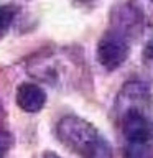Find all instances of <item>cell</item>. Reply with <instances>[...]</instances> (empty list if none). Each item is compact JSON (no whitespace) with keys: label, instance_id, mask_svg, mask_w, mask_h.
Listing matches in <instances>:
<instances>
[{"label":"cell","instance_id":"5b68a950","mask_svg":"<svg viewBox=\"0 0 153 158\" xmlns=\"http://www.w3.org/2000/svg\"><path fill=\"white\" fill-rule=\"evenodd\" d=\"M15 15H17V7H13V5H0V35L12 25Z\"/></svg>","mask_w":153,"mask_h":158},{"label":"cell","instance_id":"ba28073f","mask_svg":"<svg viewBox=\"0 0 153 158\" xmlns=\"http://www.w3.org/2000/svg\"><path fill=\"white\" fill-rule=\"evenodd\" d=\"M43 158H59L58 155H54V153H46V155H44Z\"/></svg>","mask_w":153,"mask_h":158},{"label":"cell","instance_id":"52a82bcc","mask_svg":"<svg viewBox=\"0 0 153 158\" xmlns=\"http://www.w3.org/2000/svg\"><path fill=\"white\" fill-rule=\"evenodd\" d=\"M145 56L150 59V61H153V40H150V41L147 43V46H145Z\"/></svg>","mask_w":153,"mask_h":158},{"label":"cell","instance_id":"8992f818","mask_svg":"<svg viewBox=\"0 0 153 158\" xmlns=\"http://www.w3.org/2000/svg\"><path fill=\"white\" fill-rule=\"evenodd\" d=\"M10 145H12V137L7 132H0V158L5 156V153L8 152Z\"/></svg>","mask_w":153,"mask_h":158},{"label":"cell","instance_id":"6da1fadb","mask_svg":"<svg viewBox=\"0 0 153 158\" xmlns=\"http://www.w3.org/2000/svg\"><path fill=\"white\" fill-rule=\"evenodd\" d=\"M58 137L81 158H112V148L89 122L79 117H64L58 123Z\"/></svg>","mask_w":153,"mask_h":158},{"label":"cell","instance_id":"277c9868","mask_svg":"<svg viewBox=\"0 0 153 158\" xmlns=\"http://www.w3.org/2000/svg\"><path fill=\"white\" fill-rule=\"evenodd\" d=\"M46 102V94L41 87L33 82H23L17 89V104L25 112H38L41 110Z\"/></svg>","mask_w":153,"mask_h":158},{"label":"cell","instance_id":"3957f363","mask_svg":"<svg viewBox=\"0 0 153 158\" xmlns=\"http://www.w3.org/2000/svg\"><path fill=\"white\" fill-rule=\"evenodd\" d=\"M122 132L127 143H150L153 142V120L140 107L125 109L122 112Z\"/></svg>","mask_w":153,"mask_h":158},{"label":"cell","instance_id":"7a4b0ae2","mask_svg":"<svg viewBox=\"0 0 153 158\" xmlns=\"http://www.w3.org/2000/svg\"><path fill=\"white\" fill-rule=\"evenodd\" d=\"M128 56V41L120 31H109L97 44V59L109 71L120 68Z\"/></svg>","mask_w":153,"mask_h":158},{"label":"cell","instance_id":"9c48e42d","mask_svg":"<svg viewBox=\"0 0 153 158\" xmlns=\"http://www.w3.org/2000/svg\"><path fill=\"white\" fill-rule=\"evenodd\" d=\"M81 2H97V0H81Z\"/></svg>","mask_w":153,"mask_h":158}]
</instances>
